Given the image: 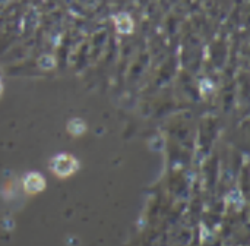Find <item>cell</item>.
Segmentation results:
<instances>
[{"mask_svg": "<svg viewBox=\"0 0 250 246\" xmlns=\"http://www.w3.org/2000/svg\"><path fill=\"white\" fill-rule=\"evenodd\" d=\"M43 185H44L43 179L38 177L37 174H31V176H28L25 179V188H27V190H33V192L34 190H38V189L43 188Z\"/></svg>", "mask_w": 250, "mask_h": 246, "instance_id": "cell-2", "label": "cell"}, {"mask_svg": "<svg viewBox=\"0 0 250 246\" xmlns=\"http://www.w3.org/2000/svg\"><path fill=\"white\" fill-rule=\"evenodd\" d=\"M76 161H73V158H71L69 155H59L56 160H54V164H53V169L54 171H57L59 174H68L71 173L73 169H75V164Z\"/></svg>", "mask_w": 250, "mask_h": 246, "instance_id": "cell-1", "label": "cell"}]
</instances>
